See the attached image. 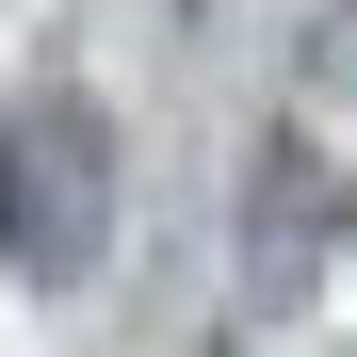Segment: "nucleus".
I'll return each mask as SVG.
<instances>
[{"mask_svg": "<svg viewBox=\"0 0 357 357\" xmlns=\"http://www.w3.org/2000/svg\"><path fill=\"white\" fill-rule=\"evenodd\" d=\"M98 244H114V114L82 82H33L0 114V260L33 292H82Z\"/></svg>", "mask_w": 357, "mask_h": 357, "instance_id": "nucleus-1", "label": "nucleus"}, {"mask_svg": "<svg viewBox=\"0 0 357 357\" xmlns=\"http://www.w3.org/2000/svg\"><path fill=\"white\" fill-rule=\"evenodd\" d=\"M325 260H341V162H325L309 130H260V146H244V292L292 309Z\"/></svg>", "mask_w": 357, "mask_h": 357, "instance_id": "nucleus-2", "label": "nucleus"}]
</instances>
